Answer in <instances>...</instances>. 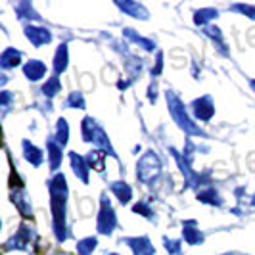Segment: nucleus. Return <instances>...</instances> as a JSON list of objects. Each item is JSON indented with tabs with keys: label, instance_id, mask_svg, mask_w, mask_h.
Instances as JSON below:
<instances>
[{
	"label": "nucleus",
	"instance_id": "obj_1",
	"mask_svg": "<svg viewBox=\"0 0 255 255\" xmlns=\"http://www.w3.org/2000/svg\"><path fill=\"white\" fill-rule=\"evenodd\" d=\"M27 37H29V40H31L33 44L40 46V44H44V42H48V40H50V33H48L46 29H35V27H29V29H27Z\"/></svg>",
	"mask_w": 255,
	"mask_h": 255
},
{
	"label": "nucleus",
	"instance_id": "obj_2",
	"mask_svg": "<svg viewBox=\"0 0 255 255\" xmlns=\"http://www.w3.org/2000/svg\"><path fill=\"white\" fill-rule=\"evenodd\" d=\"M46 73V67H44V64H40V62H37V60H33L31 64L25 65V75L29 77V79H33V81H37V79H40V77Z\"/></svg>",
	"mask_w": 255,
	"mask_h": 255
}]
</instances>
